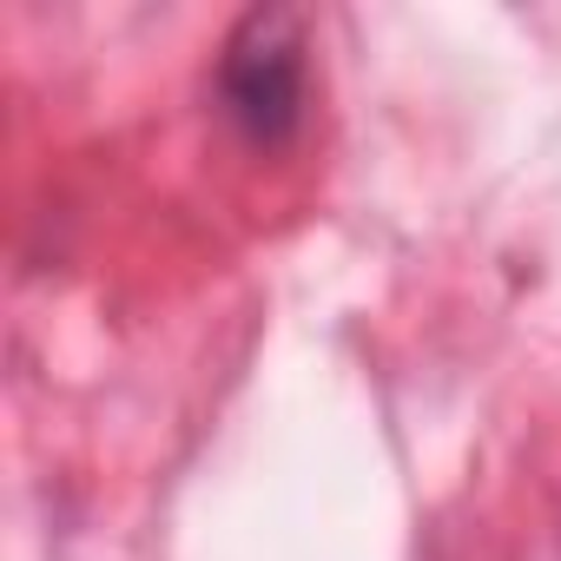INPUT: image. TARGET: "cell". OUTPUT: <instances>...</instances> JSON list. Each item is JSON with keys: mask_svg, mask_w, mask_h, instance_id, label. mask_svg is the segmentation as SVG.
Listing matches in <instances>:
<instances>
[{"mask_svg": "<svg viewBox=\"0 0 561 561\" xmlns=\"http://www.w3.org/2000/svg\"><path fill=\"white\" fill-rule=\"evenodd\" d=\"M225 119L257 146L277 152L305 126V21L291 8H257L238 21L218 60Z\"/></svg>", "mask_w": 561, "mask_h": 561, "instance_id": "6da1fadb", "label": "cell"}]
</instances>
